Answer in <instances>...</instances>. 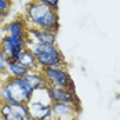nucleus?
Masks as SVG:
<instances>
[{
	"label": "nucleus",
	"mask_w": 120,
	"mask_h": 120,
	"mask_svg": "<svg viewBox=\"0 0 120 120\" xmlns=\"http://www.w3.org/2000/svg\"><path fill=\"white\" fill-rule=\"evenodd\" d=\"M25 79L28 80V83L30 84V87L33 88V91H37V90H44V88H47V87H48L47 82H46V79H44V76H43V73H41L40 69H36V71H29Z\"/></svg>",
	"instance_id": "f8f14e48"
},
{
	"label": "nucleus",
	"mask_w": 120,
	"mask_h": 120,
	"mask_svg": "<svg viewBox=\"0 0 120 120\" xmlns=\"http://www.w3.org/2000/svg\"><path fill=\"white\" fill-rule=\"evenodd\" d=\"M3 29L6 32V35L12 37H25L26 39V33L29 26L25 21L24 15H17L14 17L11 21H7L3 24Z\"/></svg>",
	"instance_id": "1a4fd4ad"
},
{
	"label": "nucleus",
	"mask_w": 120,
	"mask_h": 120,
	"mask_svg": "<svg viewBox=\"0 0 120 120\" xmlns=\"http://www.w3.org/2000/svg\"><path fill=\"white\" fill-rule=\"evenodd\" d=\"M39 3H43V4H46L48 7H51V8H54V10H57L58 11V7H60V0H36Z\"/></svg>",
	"instance_id": "f3484780"
},
{
	"label": "nucleus",
	"mask_w": 120,
	"mask_h": 120,
	"mask_svg": "<svg viewBox=\"0 0 120 120\" xmlns=\"http://www.w3.org/2000/svg\"><path fill=\"white\" fill-rule=\"evenodd\" d=\"M40 71L47 82V86L62 87V88H69L71 91H76L75 82L71 77V73L66 66H52V68H44Z\"/></svg>",
	"instance_id": "20e7f679"
},
{
	"label": "nucleus",
	"mask_w": 120,
	"mask_h": 120,
	"mask_svg": "<svg viewBox=\"0 0 120 120\" xmlns=\"http://www.w3.org/2000/svg\"><path fill=\"white\" fill-rule=\"evenodd\" d=\"M12 8V0H0V21L4 22Z\"/></svg>",
	"instance_id": "2eb2a0df"
},
{
	"label": "nucleus",
	"mask_w": 120,
	"mask_h": 120,
	"mask_svg": "<svg viewBox=\"0 0 120 120\" xmlns=\"http://www.w3.org/2000/svg\"><path fill=\"white\" fill-rule=\"evenodd\" d=\"M33 88L25 77L15 79L7 73L0 75V102L28 104L33 97Z\"/></svg>",
	"instance_id": "f03ea898"
},
{
	"label": "nucleus",
	"mask_w": 120,
	"mask_h": 120,
	"mask_svg": "<svg viewBox=\"0 0 120 120\" xmlns=\"http://www.w3.org/2000/svg\"><path fill=\"white\" fill-rule=\"evenodd\" d=\"M15 61L21 65V66H24L26 71H36L39 69V66H37V62H36V58H35V55H33V52L29 50V48L26 47L15 58Z\"/></svg>",
	"instance_id": "ddd939ff"
},
{
	"label": "nucleus",
	"mask_w": 120,
	"mask_h": 120,
	"mask_svg": "<svg viewBox=\"0 0 120 120\" xmlns=\"http://www.w3.org/2000/svg\"><path fill=\"white\" fill-rule=\"evenodd\" d=\"M47 91L51 104L57 102V104H71V105L80 106V99L76 91H71L69 88H62V87H52V86H48Z\"/></svg>",
	"instance_id": "0eeeda50"
},
{
	"label": "nucleus",
	"mask_w": 120,
	"mask_h": 120,
	"mask_svg": "<svg viewBox=\"0 0 120 120\" xmlns=\"http://www.w3.org/2000/svg\"><path fill=\"white\" fill-rule=\"evenodd\" d=\"M29 71H26L24 66H21L15 60H8L7 64V75L10 77H15V79H21V77H26Z\"/></svg>",
	"instance_id": "4468645a"
},
{
	"label": "nucleus",
	"mask_w": 120,
	"mask_h": 120,
	"mask_svg": "<svg viewBox=\"0 0 120 120\" xmlns=\"http://www.w3.org/2000/svg\"><path fill=\"white\" fill-rule=\"evenodd\" d=\"M24 18L29 28L52 30L55 33H58L60 30L58 11L36 0H29L25 4Z\"/></svg>",
	"instance_id": "f257e3e1"
},
{
	"label": "nucleus",
	"mask_w": 120,
	"mask_h": 120,
	"mask_svg": "<svg viewBox=\"0 0 120 120\" xmlns=\"http://www.w3.org/2000/svg\"><path fill=\"white\" fill-rule=\"evenodd\" d=\"M7 64H8V58L0 51V75L7 73Z\"/></svg>",
	"instance_id": "dca6fc26"
},
{
	"label": "nucleus",
	"mask_w": 120,
	"mask_h": 120,
	"mask_svg": "<svg viewBox=\"0 0 120 120\" xmlns=\"http://www.w3.org/2000/svg\"><path fill=\"white\" fill-rule=\"evenodd\" d=\"M80 106L71 104H51V117L54 120H77Z\"/></svg>",
	"instance_id": "6e6552de"
},
{
	"label": "nucleus",
	"mask_w": 120,
	"mask_h": 120,
	"mask_svg": "<svg viewBox=\"0 0 120 120\" xmlns=\"http://www.w3.org/2000/svg\"><path fill=\"white\" fill-rule=\"evenodd\" d=\"M26 105L32 120H48L51 117V102H44L32 98Z\"/></svg>",
	"instance_id": "9d476101"
},
{
	"label": "nucleus",
	"mask_w": 120,
	"mask_h": 120,
	"mask_svg": "<svg viewBox=\"0 0 120 120\" xmlns=\"http://www.w3.org/2000/svg\"><path fill=\"white\" fill-rule=\"evenodd\" d=\"M26 47H28V40L25 37H12L6 35L0 46V51L8 60H15Z\"/></svg>",
	"instance_id": "423d86ee"
},
{
	"label": "nucleus",
	"mask_w": 120,
	"mask_h": 120,
	"mask_svg": "<svg viewBox=\"0 0 120 120\" xmlns=\"http://www.w3.org/2000/svg\"><path fill=\"white\" fill-rule=\"evenodd\" d=\"M1 24H4V22H1V21H0V25H1Z\"/></svg>",
	"instance_id": "aec40b11"
},
{
	"label": "nucleus",
	"mask_w": 120,
	"mask_h": 120,
	"mask_svg": "<svg viewBox=\"0 0 120 120\" xmlns=\"http://www.w3.org/2000/svg\"><path fill=\"white\" fill-rule=\"evenodd\" d=\"M28 48L33 52L39 69L52 68V66H66L65 55L57 44L47 43H32L28 41Z\"/></svg>",
	"instance_id": "7ed1b4c3"
},
{
	"label": "nucleus",
	"mask_w": 120,
	"mask_h": 120,
	"mask_svg": "<svg viewBox=\"0 0 120 120\" xmlns=\"http://www.w3.org/2000/svg\"><path fill=\"white\" fill-rule=\"evenodd\" d=\"M4 37H6V32H4V29H3V24L0 25V46H1V43H3V40H4Z\"/></svg>",
	"instance_id": "a211bd4d"
},
{
	"label": "nucleus",
	"mask_w": 120,
	"mask_h": 120,
	"mask_svg": "<svg viewBox=\"0 0 120 120\" xmlns=\"http://www.w3.org/2000/svg\"><path fill=\"white\" fill-rule=\"evenodd\" d=\"M0 117L4 120H32L26 104L0 102Z\"/></svg>",
	"instance_id": "39448f33"
},
{
	"label": "nucleus",
	"mask_w": 120,
	"mask_h": 120,
	"mask_svg": "<svg viewBox=\"0 0 120 120\" xmlns=\"http://www.w3.org/2000/svg\"><path fill=\"white\" fill-rule=\"evenodd\" d=\"M18 1H19V3H28L29 0H18Z\"/></svg>",
	"instance_id": "6ab92c4d"
},
{
	"label": "nucleus",
	"mask_w": 120,
	"mask_h": 120,
	"mask_svg": "<svg viewBox=\"0 0 120 120\" xmlns=\"http://www.w3.org/2000/svg\"><path fill=\"white\" fill-rule=\"evenodd\" d=\"M26 40L32 43H47V44H57V33L46 29H36L29 28L26 33Z\"/></svg>",
	"instance_id": "9b49d317"
}]
</instances>
